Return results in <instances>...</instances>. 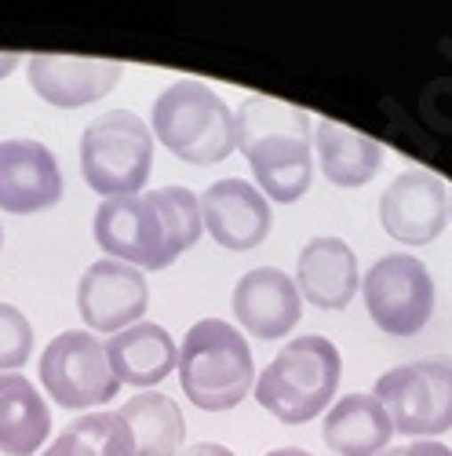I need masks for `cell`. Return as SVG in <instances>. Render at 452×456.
Here are the masks:
<instances>
[{
    "mask_svg": "<svg viewBox=\"0 0 452 456\" xmlns=\"http://www.w3.org/2000/svg\"><path fill=\"white\" fill-rule=\"evenodd\" d=\"M375 398L394 431L408 438H434L452 431V358H420L375 379Z\"/></svg>",
    "mask_w": 452,
    "mask_h": 456,
    "instance_id": "cell-6",
    "label": "cell"
},
{
    "mask_svg": "<svg viewBox=\"0 0 452 456\" xmlns=\"http://www.w3.org/2000/svg\"><path fill=\"white\" fill-rule=\"evenodd\" d=\"M66 431L85 438L99 456H135V438H132V428L125 424L121 412L77 416V420H73Z\"/></svg>",
    "mask_w": 452,
    "mask_h": 456,
    "instance_id": "cell-23",
    "label": "cell"
},
{
    "mask_svg": "<svg viewBox=\"0 0 452 456\" xmlns=\"http://www.w3.org/2000/svg\"><path fill=\"white\" fill-rule=\"evenodd\" d=\"M361 292L368 318L391 336H416L434 314V278L408 252L375 259L361 281Z\"/></svg>",
    "mask_w": 452,
    "mask_h": 456,
    "instance_id": "cell-8",
    "label": "cell"
},
{
    "mask_svg": "<svg viewBox=\"0 0 452 456\" xmlns=\"http://www.w3.org/2000/svg\"><path fill=\"white\" fill-rule=\"evenodd\" d=\"M121 416L132 428L135 456H175L186 442V416L161 391L135 395L132 402L121 405Z\"/></svg>",
    "mask_w": 452,
    "mask_h": 456,
    "instance_id": "cell-21",
    "label": "cell"
},
{
    "mask_svg": "<svg viewBox=\"0 0 452 456\" xmlns=\"http://www.w3.org/2000/svg\"><path fill=\"white\" fill-rule=\"evenodd\" d=\"M182 395L205 412H226L255 387V362L245 336L222 318H205L179 347Z\"/></svg>",
    "mask_w": 452,
    "mask_h": 456,
    "instance_id": "cell-2",
    "label": "cell"
},
{
    "mask_svg": "<svg viewBox=\"0 0 452 456\" xmlns=\"http://www.w3.org/2000/svg\"><path fill=\"white\" fill-rule=\"evenodd\" d=\"M41 456H99L85 438H77L73 431H62L59 438H55V445H48Z\"/></svg>",
    "mask_w": 452,
    "mask_h": 456,
    "instance_id": "cell-25",
    "label": "cell"
},
{
    "mask_svg": "<svg viewBox=\"0 0 452 456\" xmlns=\"http://www.w3.org/2000/svg\"><path fill=\"white\" fill-rule=\"evenodd\" d=\"M391 435L394 424L375 395H347L325 416V445L335 456H380Z\"/></svg>",
    "mask_w": 452,
    "mask_h": 456,
    "instance_id": "cell-18",
    "label": "cell"
},
{
    "mask_svg": "<svg viewBox=\"0 0 452 456\" xmlns=\"http://www.w3.org/2000/svg\"><path fill=\"white\" fill-rule=\"evenodd\" d=\"M267 456H314V452H307V449H274Z\"/></svg>",
    "mask_w": 452,
    "mask_h": 456,
    "instance_id": "cell-29",
    "label": "cell"
},
{
    "mask_svg": "<svg viewBox=\"0 0 452 456\" xmlns=\"http://www.w3.org/2000/svg\"><path fill=\"white\" fill-rule=\"evenodd\" d=\"M52 435V412L26 376L0 372V452L33 456Z\"/></svg>",
    "mask_w": 452,
    "mask_h": 456,
    "instance_id": "cell-19",
    "label": "cell"
},
{
    "mask_svg": "<svg viewBox=\"0 0 452 456\" xmlns=\"http://www.w3.org/2000/svg\"><path fill=\"white\" fill-rule=\"evenodd\" d=\"M314 146H318V161H321V175L332 183V186H365L372 183V175L383 168V146L361 135V132H351L335 121H321L314 125Z\"/></svg>",
    "mask_w": 452,
    "mask_h": 456,
    "instance_id": "cell-20",
    "label": "cell"
},
{
    "mask_svg": "<svg viewBox=\"0 0 452 456\" xmlns=\"http://www.w3.org/2000/svg\"><path fill=\"white\" fill-rule=\"evenodd\" d=\"M95 241L106 252V259L128 263V267H146V271H165L175 263L168 248L165 223L146 201V194L135 198H106L95 208Z\"/></svg>",
    "mask_w": 452,
    "mask_h": 456,
    "instance_id": "cell-9",
    "label": "cell"
},
{
    "mask_svg": "<svg viewBox=\"0 0 452 456\" xmlns=\"http://www.w3.org/2000/svg\"><path fill=\"white\" fill-rule=\"evenodd\" d=\"M62 172L55 154L36 139L0 142V212L33 216L59 205Z\"/></svg>",
    "mask_w": 452,
    "mask_h": 456,
    "instance_id": "cell-12",
    "label": "cell"
},
{
    "mask_svg": "<svg viewBox=\"0 0 452 456\" xmlns=\"http://www.w3.org/2000/svg\"><path fill=\"white\" fill-rule=\"evenodd\" d=\"M448 219H452V194H448Z\"/></svg>",
    "mask_w": 452,
    "mask_h": 456,
    "instance_id": "cell-31",
    "label": "cell"
},
{
    "mask_svg": "<svg viewBox=\"0 0 452 456\" xmlns=\"http://www.w3.org/2000/svg\"><path fill=\"white\" fill-rule=\"evenodd\" d=\"M0 241H4V231H0Z\"/></svg>",
    "mask_w": 452,
    "mask_h": 456,
    "instance_id": "cell-32",
    "label": "cell"
},
{
    "mask_svg": "<svg viewBox=\"0 0 452 456\" xmlns=\"http://www.w3.org/2000/svg\"><path fill=\"white\" fill-rule=\"evenodd\" d=\"M149 307V285L139 267L117 259H99L81 274L77 285V311L95 332H121L142 322Z\"/></svg>",
    "mask_w": 452,
    "mask_h": 456,
    "instance_id": "cell-11",
    "label": "cell"
},
{
    "mask_svg": "<svg viewBox=\"0 0 452 456\" xmlns=\"http://www.w3.org/2000/svg\"><path fill=\"white\" fill-rule=\"evenodd\" d=\"M29 88L48 106L77 110L109 95L125 77V62L109 59H69V55H29Z\"/></svg>",
    "mask_w": 452,
    "mask_h": 456,
    "instance_id": "cell-14",
    "label": "cell"
},
{
    "mask_svg": "<svg viewBox=\"0 0 452 456\" xmlns=\"http://www.w3.org/2000/svg\"><path fill=\"white\" fill-rule=\"evenodd\" d=\"M182 456H234V452L226 445H219V442H201V445H190Z\"/></svg>",
    "mask_w": 452,
    "mask_h": 456,
    "instance_id": "cell-27",
    "label": "cell"
},
{
    "mask_svg": "<svg viewBox=\"0 0 452 456\" xmlns=\"http://www.w3.org/2000/svg\"><path fill=\"white\" fill-rule=\"evenodd\" d=\"M33 354V325L29 318L12 307V303H0V372H15L29 362Z\"/></svg>",
    "mask_w": 452,
    "mask_h": 456,
    "instance_id": "cell-24",
    "label": "cell"
},
{
    "mask_svg": "<svg viewBox=\"0 0 452 456\" xmlns=\"http://www.w3.org/2000/svg\"><path fill=\"white\" fill-rule=\"evenodd\" d=\"M383 231L401 245H431L448 223V186L427 168L401 172L380 198Z\"/></svg>",
    "mask_w": 452,
    "mask_h": 456,
    "instance_id": "cell-10",
    "label": "cell"
},
{
    "mask_svg": "<svg viewBox=\"0 0 452 456\" xmlns=\"http://www.w3.org/2000/svg\"><path fill=\"white\" fill-rule=\"evenodd\" d=\"M201 219L215 245L230 252H248L267 241L274 212H270V201L259 194V186L245 179H219L205 190Z\"/></svg>",
    "mask_w": 452,
    "mask_h": 456,
    "instance_id": "cell-13",
    "label": "cell"
},
{
    "mask_svg": "<svg viewBox=\"0 0 452 456\" xmlns=\"http://www.w3.org/2000/svg\"><path fill=\"white\" fill-rule=\"evenodd\" d=\"M339 372H343V358L332 339L299 336L262 369L252 395L281 424H307L335 398Z\"/></svg>",
    "mask_w": 452,
    "mask_h": 456,
    "instance_id": "cell-3",
    "label": "cell"
},
{
    "mask_svg": "<svg viewBox=\"0 0 452 456\" xmlns=\"http://www.w3.org/2000/svg\"><path fill=\"white\" fill-rule=\"evenodd\" d=\"M146 201L154 205V212L165 223V234H168V248L179 259L186 248H194L201 231H205V219H201V198L186 186H161V190H146Z\"/></svg>",
    "mask_w": 452,
    "mask_h": 456,
    "instance_id": "cell-22",
    "label": "cell"
},
{
    "mask_svg": "<svg viewBox=\"0 0 452 456\" xmlns=\"http://www.w3.org/2000/svg\"><path fill=\"white\" fill-rule=\"evenodd\" d=\"M234 146L248 158L259 194L292 205L314 179V121L278 99L248 95L234 113Z\"/></svg>",
    "mask_w": 452,
    "mask_h": 456,
    "instance_id": "cell-1",
    "label": "cell"
},
{
    "mask_svg": "<svg viewBox=\"0 0 452 456\" xmlns=\"http://www.w3.org/2000/svg\"><path fill=\"white\" fill-rule=\"evenodd\" d=\"M41 384L62 409H95L117 398V379L106 362V344L99 336L73 329L59 332L41 354Z\"/></svg>",
    "mask_w": 452,
    "mask_h": 456,
    "instance_id": "cell-7",
    "label": "cell"
},
{
    "mask_svg": "<svg viewBox=\"0 0 452 456\" xmlns=\"http://www.w3.org/2000/svg\"><path fill=\"white\" fill-rule=\"evenodd\" d=\"M358 256L339 238H314L295 263V289L321 311H343L358 292Z\"/></svg>",
    "mask_w": 452,
    "mask_h": 456,
    "instance_id": "cell-16",
    "label": "cell"
},
{
    "mask_svg": "<svg viewBox=\"0 0 452 456\" xmlns=\"http://www.w3.org/2000/svg\"><path fill=\"white\" fill-rule=\"evenodd\" d=\"M154 172V132L132 110H109L81 135V175L95 194L135 198Z\"/></svg>",
    "mask_w": 452,
    "mask_h": 456,
    "instance_id": "cell-5",
    "label": "cell"
},
{
    "mask_svg": "<svg viewBox=\"0 0 452 456\" xmlns=\"http://www.w3.org/2000/svg\"><path fill=\"white\" fill-rule=\"evenodd\" d=\"M401 456H452V449H448V445H441V442H434V438H420V442L405 445V452H401Z\"/></svg>",
    "mask_w": 452,
    "mask_h": 456,
    "instance_id": "cell-26",
    "label": "cell"
},
{
    "mask_svg": "<svg viewBox=\"0 0 452 456\" xmlns=\"http://www.w3.org/2000/svg\"><path fill=\"white\" fill-rule=\"evenodd\" d=\"M234 318L255 339H281L303 314V296L278 267H255L234 285Z\"/></svg>",
    "mask_w": 452,
    "mask_h": 456,
    "instance_id": "cell-15",
    "label": "cell"
},
{
    "mask_svg": "<svg viewBox=\"0 0 452 456\" xmlns=\"http://www.w3.org/2000/svg\"><path fill=\"white\" fill-rule=\"evenodd\" d=\"M401 452H405V449H398V445H387L380 456H401Z\"/></svg>",
    "mask_w": 452,
    "mask_h": 456,
    "instance_id": "cell-30",
    "label": "cell"
},
{
    "mask_svg": "<svg viewBox=\"0 0 452 456\" xmlns=\"http://www.w3.org/2000/svg\"><path fill=\"white\" fill-rule=\"evenodd\" d=\"M106 362L117 384L125 387H157L179 365L175 339L157 322H135L106 339Z\"/></svg>",
    "mask_w": 452,
    "mask_h": 456,
    "instance_id": "cell-17",
    "label": "cell"
},
{
    "mask_svg": "<svg viewBox=\"0 0 452 456\" xmlns=\"http://www.w3.org/2000/svg\"><path fill=\"white\" fill-rule=\"evenodd\" d=\"M15 66H22V55H15V52H0V81H4Z\"/></svg>",
    "mask_w": 452,
    "mask_h": 456,
    "instance_id": "cell-28",
    "label": "cell"
},
{
    "mask_svg": "<svg viewBox=\"0 0 452 456\" xmlns=\"http://www.w3.org/2000/svg\"><path fill=\"white\" fill-rule=\"evenodd\" d=\"M154 135L186 165H219L234 154V110L201 81H175L154 102Z\"/></svg>",
    "mask_w": 452,
    "mask_h": 456,
    "instance_id": "cell-4",
    "label": "cell"
}]
</instances>
